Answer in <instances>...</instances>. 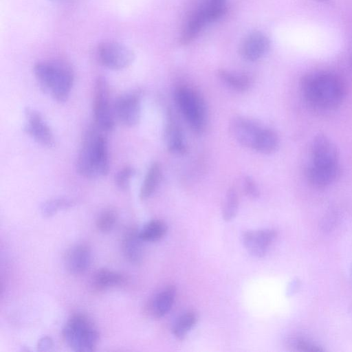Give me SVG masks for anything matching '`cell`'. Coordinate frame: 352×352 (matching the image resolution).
<instances>
[{"instance_id":"484cf974","label":"cell","mask_w":352,"mask_h":352,"mask_svg":"<svg viewBox=\"0 0 352 352\" xmlns=\"http://www.w3.org/2000/svg\"><path fill=\"white\" fill-rule=\"evenodd\" d=\"M73 205L74 201L71 199L65 198L52 199L43 204L41 213L44 217H50L54 215L59 210L69 208Z\"/></svg>"},{"instance_id":"44dd1931","label":"cell","mask_w":352,"mask_h":352,"mask_svg":"<svg viewBox=\"0 0 352 352\" xmlns=\"http://www.w3.org/2000/svg\"><path fill=\"white\" fill-rule=\"evenodd\" d=\"M220 80L231 89L237 91H245L250 87V79L245 74H239L221 69L217 72Z\"/></svg>"},{"instance_id":"f546056e","label":"cell","mask_w":352,"mask_h":352,"mask_svg":"<svg viewBox=\"0 0 352 352\" xmlns=\"http://www.w3.org/2000/svg\"><path fill=\"white\" fill-rule=\"evenodd\" d=\"M243 190L246 196L252 199H256L260 196V191L255 181L247 176L243 179Z\"/></svg>"},{"instance_id":"9c48e42d","label":"cell","mask_w":352,"mask_h":352,"mask_svg":"<svg viewBox=\"0 0 352 352\" xmlns=\"http://www.w3.org/2000/svg\"><path fill=\"white\" fill-rule=\"evenodd\" d=\"M25 115L26 123L24 130L26 133L40 144L53 147L55 140L52 131L41 113L34 109L26 108Z\"/></svg>"},{"instance_id":"4316f807","label":"cell","mask_w":352,"mask_h":352,"mask_svg":"<svg viewBox=\"0 0 352 352\" xmlns=\"http://www.w3.org/2000/svg\"><path fill=\"white\" fill-rule=\"evenodd\" d=\"M118 220L117 212L113 209L103 210L96 219V227L102 233H108L114 228Z\"/></svg>"},{"instance_id":"9a60e30c","label":"cell","mask_w":352,"mask_h":352,"mask_svg":"<svg viewBox=\"0 0 352 352\" xmlns=\"http://www.w3.org/2000/svg\"><path fill=\"white\" fill-rule=\"evenodd\" d=\"M210 22L204 8L197 10L189 17L183 28L179 36V43L183 45L191 43L198 36L202 29Z\"/></svg>"},{"instance_id":"836d02e7","label":"cell","mask_w":352,"mask_h":352,"mask_svg":"<svg viewBox=\"0 0 352 352\" xmlns=\"http://www.w3.org/2000/svg\"><path fill=\"white\" fill-rule=\"evenodd\" d=\"M316 1H318L320 2H323V3H327V2L330 1V0H316Z\"/></svg>"},{"instance_id":"d4e9b609","label":"cell","mask_w":352,"mask_h":352,"mask_svg":"<svg viewBox=\"0 0 352 352\" xmlns=\"http://www.w3.org/2000/svg\"><path fill=\"white\" fill-rule=\"evenodd\" d=\"M239 208V197L234 188L228 190L222 206V217L226 221L232 220Z\"/></svg>"},{"instance_id":"d6a6232c","label":"cell","mask_w":352,"mask_h":352,"mask_svg":"<svg viewBox=\"0 0 352 352\" xmlns=\"http://www.w3.org/2000/svg\"><path fill=\"white\" fill-rule=\"evenodd\" d=\"M297 285H298L297 282L293 281L291 283V285L289 286L287 292L291 294L292 292H294L296 290Z\"/></svg>"},{"instance_id":"277c9868","label":"cell","mask_w":352,"mask_h":352,"mask_svg":"<svg viewBox=\"0 0 352 352\" xmlns=\"http://www.w3.org/2000/svg\"><path fill=\"white\" fill-rule=\"evenodd\" d=\"M63 336L75 351L89 352L96 347L99 333L93 322L85 315H73L63 329Z\"/></svg>"},{"instance_id":"6da1fadb","label":"cell","mask_w":352,"mask_h":352,"mask_svg":"<svg viewBox=\"0 0 352 352\" xmlns=\"http://www.w3.org/2000/svg\"><path fill=\"white\" fill-rule=\"evenodd\" d=\"M301 87L306 100L313 107L323 110L338 107L345 94L342 80L329 72H316L305 76Z\"/></svg>"},{"instance_id":"2e32d148","label":"cell","mask_w":352,"mask_h":352,"mask_svg":"<svg viewBox=\"0 0 352 352\" xmlns=\"http://www.w3.org/2000/svg\"><path fill=\"white\" fill-rule=\"evenodd\" d=\"M143 241L139 230L134 228L127 229L122 239V250L125 258L133 264H140L143 258Z\"/></svg>"},{"instance_id":"8fae6325","label":"cell","mask_w":352,"mask_h":352,"mask_svg":"<svg viewBox=\"0 0 352 352\" xmlns=\"http://www.w3.org/2000/svg\"><path fill=\"white\" fill-rule=\"evenodd\" d=\"M263 127L245 117L234 118L230 125L231 135L242 146L252 148Z\"/></svg>"},{"instance_id":"5b68a950","label":"cell","mask_w":352,"mask_h":352,"mask_svg":"<svg viewBox=\"0 0 352 352\" xmlns=\"http://www.w3.org/2000/svg\"><path fill=\"white\" fill-rule=\"evenodd\" d=\"M175 100L192 130L202 133L207 122V110L200 94L190 87L179 86L175 91Z\"/></svg>"},{"instance_id":"4dcf8cb0","label":"cell","mask_w":352,"mask_h":352,"mask_svg":"<svg viewBox=\"0 0 352 352\" xmlns=\"http://www.w3.org/2000/svg\"><path fill=\"white\" fill-rule=\"evenodd\" d=\"M53 346V342L49 337L42 338L38 342V350L41 351H50Z\"/></svg>"},{"instance_id":"ac0fdd59","label":"cell","mask_w":352,"mask_h":352,"mask_svg":"<svg viewBox=\"0 0 352 352\" xmlns=\"http://www.w3.org/2000/svg\"><path fill=\"white\" fill-rule=\"evenodd\" d=\"M176 296V287L174 285H168L153 298L151 311L156 318H160L165 316L170 310Z\"/></svg>"},{"instance_id":"52a82bcc","label":"cell","mask_w":352,"mask_h":352,"mask_svg":"<svg viewBox=\"0 0 352 352\" xmlns=\"http://www.w3.org/2000/svg\"><path fill=\"white\" fill-rule=\"evenodd\" d=\"M97 54L100 63L113 70L129 67L135 59V54L129 47L116 41L100 43Z\"/></svg>"},{"instance_id":"7a4b0ae2","label":"cell","mask_w":352,"mask_h":352,"mask_svg":"<svg viewBox=\"0 0 352 352\" xmlns=\"http://www.w3.org/2000/svg\"><path fill=\"white\" fill-rule=\"evenodd\" d=\"M96 129L87 131L77 158V170L86 178L104 176L109 169L107 139Z\"/></svg>"},{"instance_id":"d6986e66","label":"cell","mask_w":352,"mask_h":352,"mask_svg":"<svg viewBox=\"0 0 352 352\" xmlns=\"http://www.w3.org/2000/svg\"><path fill=\"white\" fill-rule=\"evenodd\" d=\"M126 278L122 274L102 268L97 270L92 278V286L98 291L109 287L120 286L126 283Z\"/></svg>"},{"instance_id":"83f0119b","label":"cell","mask_w":352,"mask_h":352,"mask_svg":"<svg viewBox=\"0 0 352 352\" xmlns=\"http://www.w3.org/2000/svg\"><path fill=\"white\" fill-rule=\"evenodd\" d=\"M135 172L133 168L126 166L120 169L116 174L115 182L116 186L122 190L129 188L131 180Z\"/></svg>"},{"instance_id":"4fadbf2b","label":"cell","mask_w":352,"mask_h":352,"mask_svg":"<svg viewBox=\"0 0 352 352\" xmlns=\"http://www.w3.org/2000/svg\"><path fill=\"white\" fill-rule=\"evenodd\" d=\"M276 230L262 229L243 232L242 239L245 249L252 256L263 257L276 237Z\"/></svg>"},{"instance_id":"f1b7e54d","label":"cell","mask_w":352,"mask_h":352,"mask_svg":"<svg viewBox=\"0 0 352 352\" xmlns=\"http://www.w3.org/2000/svg\"><path fill=\"white\" fill-rule=\"evenodd\" d=\"M289 345L295 350L300 351L319 352L323 351L321 347L315 343L301 338H295L289 340Z\"/></svg>"},{"instance_id":"1f68e13d","label":"cell","mask_w":352,"mask_h":352,"mask_svg":"<svg viewBox=\"0 0 352 352\" xmlns=\"http://www.w3.org/2000/svg\"><path fill=\"white\" fill-rule=\"evenodd\" d=\"M225 1L226 0H208L206 6L213 9L226 11Z\"/></svg>"},{"instance_id":"7c38bea8","label":"cell","mask_w":352,"mask_h":352,"mask_svg":"<svg viewBox=\"0 0 352 352\" xmlns=\"http://www.w3.org/2000/svg\"><path fill=\"white\" fill-rule=\"evenodd\" d=\"M114 111L118 120L125 126L136 125L140 119V99L135 94H126L117 98Z\"/></svg>"},{"instance_id":"8992f818","label":"cell","mask_w":352,"mask_h":352,"mask_svg":"<svg viewBox=\"0 0 352 352\" xmlns=\"http://www.w3.org/2000/svg\"><path fill=\"white\" fill-rule=\"evenodd\" d=\"M93 112L96 127L101 131H110L114 127L113 111L109 102L108 83L99 77L95 84Z\"/></svg>"},{"instance_id":"ffe728a7","label":"cell","mask_w":352,"mask_h":352,"mask_svg":"<svg viewBox=\"0 0 352 352\" xmlns=\"http://www.w3.org/2000/svg\"><path fill=\"white\" fill-rule=\"evenodd\" d=\"M162 177V167L158 162H153L149 167L142 182L140 197L142 200L149 198L157 188Z\"/></svg>"},{"instance_id":"ba28073f","label":"cell","mask_w":352,"mask_h":352,"mask_svg":"<svg viewBox=\"0 0 352 352\" xmlns=\"http://www.w3.org/2000/svg\"><path fill=\"white\" fill-rule=\"evenodd\" d=\"M311 160L309 166L316 168L338 167V153L336 146L325 135H318L311 146Z\"/></svg>"},{"instance_id":"3957f363","label":"cell","mask_w":352,"mask_h":352,"mask_svg":"<svg viewBox=\"0 0 352 352\" xmlns=\"http://www.w3.org/2000/svg\"><path fill=\"white\" fill-rule=\"evenodd\" d=\"M34 74L41 89L59 102L66 101L74 83L72 68L60 61H41L34 66Z\"/></svg>"},{"instance_id":"603a6c76","label":"cell","mask_w":352,"mask_h":352,"mask_svg":"<svg viewBox=\"0 0 352 352\" xmlns=\"http://www.w3.org/2000/svg\"><path fill=\"white\" fill-rule=\"evenodd\" d=\"M167 230L168 227L165 222L160 219H153L139 230V234L143 241L155 242L162 239Z\"/></svg>"},{"instance_id":"5bb4252c","label":"cell","mask_w":352,"mask_h":352,"mask_svg":"<svg viewBox=\"0 0 352 352\" xmlns=\"http://www.w3.org/2000/svg\"><path fill=\"white\" fill-rule=\"evenodd\" d=\"M91 261V252L85 244L72 247L67 252L65 264L67 270L72 274H83L89 267Z\"/></svg>"},{"instance_id":"cb8c5ba5","label":"cell","mask_w":352,"mask_h":352,"mask_svg":"<svg viewBox=\"0 0 352 352\" xmlns=\"http://www.w3.org/2000/svg\"><path fill=\"white\" fill-rule=\"evenodd\" d=\"M278 145L276 133L270 129L263 128L253 149L263 154H270L276 150Z\"/></svg>"},{"instance_id":"7402d4cb","label":"cell","mask_w":352,"mask_h":352,"mask_svg":"<svg viewBox=\"0 0 352 352\" xmlns=\"http://www.w3.org/2000/svg\"><path fill=\"white\" fill-rule=\"evenodd\" d=\"M198 315L195 311H188L182 314L175 322L172 333L178 340L185 338L190 330L196 324Z\"/></svg>"},{"instance_id":"30bf717a","label":"cell","mask_w":352,"mask_h":352,"mask_svg":"<svg viewBox=\"0 0 352 352\" xmlns=\"http://www.w3.org/2000/svg\"><path fill=\"white\" fill-rule=\"evenodd\" d=\"M270 47V38L263 32L255 30L243 39L240 44L239 53L245 60L254 62L267 54Z\"/></svg>"},{"instance_id":"e575fe53","label":"cell","mask_w":352,"mask_h":352,"mask_svg":"<svg viewBox=\"0 0 352 352\" xmlns=\"http://www.w3.org/2000/svg\"><path fill=\"white\" fill-rule=\"evenodd\" d=\"M351 277H352V265H351Z\"/></svg>"},{"instance_id":"e0dca14e","label":"cell","mask_w":352,"mask_h":352,"mask_svg":"<svg viewBox=\"0 0 352 352\" xmlns=\"http://www.w3.org/2000/svg\"><path fill=\"white\" fill-rule=\"evenodd\" d=\"M170 113H168L165 129V142L167 149L175 154H184L187 148L182 131Z\"/></svg>"}]
</instances>
